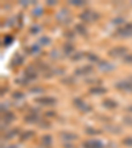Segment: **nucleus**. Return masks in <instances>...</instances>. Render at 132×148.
Returning <instances> with one entry per match:
<instances>
[{"label": "nucleus", "mask_w": 132, "mask_h": 148, "mask_svg": "<svg viewBox=\"0 0 132 148\" xmlns=\"http://www.w3.org/2000/svg\"><path fill=\"white\" fill-rule=\"evenodd\" d=\"M77 29H78V31L82 32V34H86V29H85V28H83L82 25H77Z\"/></svg>", "instance_id": "obj_15"}, {"label": "nucleus", "mask_w": 132, "mask_h": 148, "mask_svg": "<svg viewBox=\"0 0 132 148\" xmlns=\"http://www.w3.org/2000/svg\"><path fill=\"white\" fill-rule=\"evenodd\" d=\"M89 58H90V60H92V61H98V57H96V56H94L92 53H90Z\"/></svg>", "instance_id": "obj_17"}, {"label": "nucleus", "mask_w": 132, "mask_h": 148, "mask_svg": "<svg viewBox=\"0 0 132 148\" xmlns=\"http://www.w3.org/2000/svg\"><path fill=\"white\" fill-rule=\"evenodd\" d=\"M118 33L122 37H132V23L126 24L123 28H120L119 31H118Z\"/></svg>", "instance_id": "obj_2"}, {"label": "nucleus", "mask_w": 132, "mask_h": 148, "mask_svg": "<svg viewBox=\"0 0 132 148\" xmlns=\"http://www.w3.org/2000/svg\"><path fill=\"white\" fill-rule=\"evenodd\" d=\"M124 61L126 62H132V54H127L126 58H124Z\"/></svg>", "instance_id": "obj_16"}, {"label": "nucleus", "mask_w": 132, "mask_h": 148, "mask_svg": "<svg viewBox=\"0 0 132 148\" xmlns=\"http://www.w3.org/2000/svg\"><path fill=\"white\" fill-rule=\"evenodd\" d=\"M108 53H110V56H114V57H118V56H127V48H124V46H118V48L111 49Z\"/></svg>", "instance_id": "obj_3"}, {"label": "nucleus", "mask_w": 132, "mask_h": 148, "mask_svg": "<svg viewBox=\"0 0 132 148\" xmlns=\"http://www.w3.org/2000/svg\"><path fill=\"white\" fill-rule=\"evenodd\" d=\"M64 50H65V53L66 54H70L71 52L74 50V46H73V44H65V46H64Z\"/></svg>", "instance_id": "obj_13"}, {"label": "nucleus", "mask_w": 132, "mask_h": 148, "mask_svg": "<svg viewBox=\"0 0 132 148\" xmlns=\"http://www.w3.org/2000/svg\"><path fill=\"white\" fill-rule=\"evenodd\" d=\"M128 110H129V111H132V106H131V107H128Z\"/></svg>", "instance_id": "obj_19"}, {"label": "nucleus", "mask_w": 132, "mask_h": 148, "mask_svg": "<svg viewBox=\"0 0 132 148\" xmlns=\"http://www.w3.org/2000/svg\"><path fill=\"white\" fill-rule=\"evenodd\" d=\"M83 147L85 148H102V144L99 142H96V140H89V142H86L83 144Z\"/></svg>", "instance_id": "obj_8"}, {"label": "nucleus", "mask_w": 132, "mask_h": 148, "mask_svg": "<svg viewBox=\"0 0 132 148\" xmlns=\"http://www.w3.org/2000/svg\"><path fill=\"white\" fill-rule=\"evenodd\" d=\"M107 91V90L105 89V87H92V89H90V92H92V94H105V92Z\"/></svg>", "instance_id": "obj_10"}, {"label": "nucleus", "mask_w": 132, "mask_h": 148, "mask_svg": "<svg viewBox=\"0 0 132 148\" xmlns=\"http://www.w3.org/2000/svg\"><path fill=\"white\" fill-rule=\"evenodd\" d=\"M61 136L65 139V140H74V139H77V135H75V134H69V132H62Z\"/></svg>", "instance_id": "obj_11"}, {"label": "nucleus", "mask_w": 132, "mask_h": 148, "mask_svg": "<svg viewBox=\"0 0 132 148\" xmlns=\"http://www.w3.org/2000/svg\"><path fill=\"white\" fill-rule=\"evenodd\" d=\"M91 70H92V66L90 65V66H85V68H82V69H78V70L75 71V74H86V73H90Z\"/></svg>", "instance_id": "obj_12"}, {"label": "nucleus", "mask_w": 132, "mask_h": 148, "mask_svg": "<svg viewBox=\"0 0 132 148\" xmlns=\"http://www.w3.org/2000/svg\"><path fill=\"white\" fill-rule=\"evenodd\" d=\"M99 69H101V70H105V71H108V70H111V69H114V66H112V64H110V62H107V61H99Z\"/></svg>", "instance_id": "obj_7"}, {"label": "nucleus", "mask_w": 132, "mask_h": 148, "mask_svg": "<svg viewBox=\"0 0 132 148\" xmlns=\"http://www.w3.org/2000/svg\"><path fill=\"white\" fill-rule=\"evenodd\" d=\"M81 18L86 23H92V21H95V20H98L99 15L96 12H94V11H85V12L81 15Z\"/></svg>", "instance_id": "obj_1"}, {"label": "nucleus", "mask_w": 132, "mask_h": 148, "mask_svg": "<svg viewBox=\"0 0 132 148\" xmlns=\"http://www.w3.org/2000/svg\"><path fill=\"white\" fill-rule=\"evenodd\" d=\"M124 144H127V145H132V138H127V139H124Z\"/></svg>", "instance_id": "obj_14"}, {"label": "nucleus", "mask_w": 132, "mask_h": 148, "mask_svg": "<svg viewBox=\"0 0 132 148\" xmlns=\"http://www.w3.org/2000/svg\"><path fill=\"white\" fill-rule=\"evenodd\" d=\"M103 106L106 108H115V107H118V103L115 101H112V99H105L103 101Z\"/></svg>", "instance_id": "obj_9"}, {"label": "nucleus", "mask_w": 132, "mask_h": 148, "mask_svg": "<svg viewBox=\"0 0 132 148\" xmlns=\"http://www.w3.org/2000/svg\"><path fill=\"white\" fill-rule=\"evenodd\" d=\"M36 102L40 105H46V106H52L55 105V99L52 97H42V98H36Z\"/></svg>", "instance_id": "obj_4"}, {"label": "nucleus", "mask_w": 132, "mask_h": 148, "mask_svg": "<svg viewBox=\"0 0 132 148\" xmlns=\"http://www.w3.org/2000/svg\"><path fill=\"white\" fill-rule=\"evenodd\" d=\"M116 87L122 90H126V91H132V82L131 81H122V82L116 83Z\"/></svg>", "instance_id": "obj_6"}, {"label": "nucleus", "mask_w": 132, "mask_h": 148, "mask_svg": "<svg viewBox=\"0 0 132 148\" xmlns=\"http://www.w3.org/2000/svg\"><path fill=\"white\" fill-rule=\"evenodd\" d=\"M74 105L77 106L79 110L85 111V112H87V111H91V107H90L89 105H86V103H85L82 99H79V98H75V99H74Z\"/></svg>", "instance_id": "obj_5"}, {"label": "nucleus", "mask_w": 132, "mask_h": 148, "mask_svg": "<svg viewBox=\"0 0 132 148\" xmlns=\"http://www.w3.org/2000/svg\"><path fill=\"white\" fill-rule=\"evenodd\" d=\"M71 4H74V5H82L83 1H77V0H73V1H71Z\"/></svg>", "instance_id": "obj_18"}]
</instances>
